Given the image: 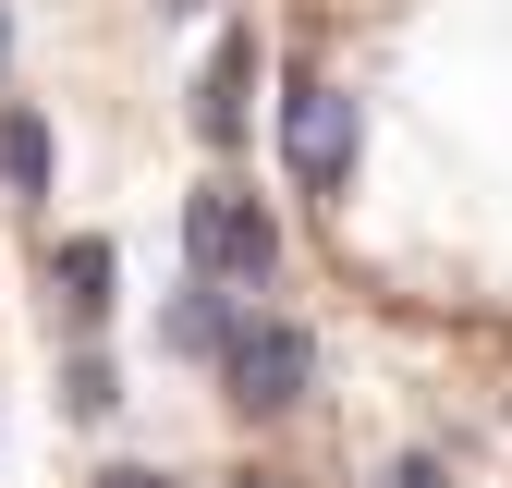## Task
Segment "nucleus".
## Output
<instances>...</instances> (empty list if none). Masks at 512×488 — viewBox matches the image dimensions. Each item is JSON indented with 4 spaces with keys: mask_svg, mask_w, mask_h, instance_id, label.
<instances>
[{
    "mask_svg": "<svg viewBox=\"0 0 512 488\" xmlns=\"http://www.w3.org/2000/svg\"><path fill=\"white\" fill-rule=\"evenodd\" d=\"M220 379H232V403H244V415H293V403L317 391V342H305L293 318H232Z\"/></svg>",
    "mask_w": 512,
    "mask_h": 488,
    "instance_id": "f03ea898",
    "label": "nucleus"
},
{
    "mask_svg": "<svg viewBox=\"0 0 512 488\" xmlns=\"http://www.w3.org/2000/svg\"><path fill=\"white\" fill-rule=\"evenodd\" d=\"M354 147H366V110L342 86H293L281 98V159H293L305 196H342V183H354Z\"/></svg>",
    "mask_w": 512,
    "mask_h": 488,
    "instance_id": "7ed1b4c3",
    "label": "nucleus"
},
{
    "mask_svg": "<svg viewBox=\"0 0 512 488\" xmlns=\"http://www.w3.org/2000/svg\"><path fill=\"white\" fill-rule=\"evenodd\" d=\"M232 488H281V476H232Z\"/></svg>",
    "mask_w": 512,
    "mask_h": 488,
    "instance_id": "1a4fd4ad",
    "label": "nucleus"
},
{
    "mask_svg": "<svg viewBox=\"0 0 512 488\" xmlns=\"http://www.w3.org/2000/svg\"><path fill=\"white\" fill-rule=\"evenodd\" d=\"M110 488H171V476H147V464H122V476H110Z\"/></svg>",
    "mask_w": 512,
    "mask_h": 488,
    "instance_id": "0eeeda50",
    "label": "nucleus"
},
{
    "mask_svg": "<svg viewBox=\"0 0 512 488\" xmlns=\"http://www.w3.org/2000/svg\"><path fill=\"white\" fill-rule=\"evenodd\" d=\"M244 86H256V37H220L208 86H196V135H208V147H232V135H244Z\"/></svg>",
    "mask_w": 512,
    "mask_h": 488,
    "instance_id": "39448f33",
    "label": "nucleus"
},
{
    "mask_svg": "<svg viewBox=\"0 0 512 488\" xmlns=\"http://www.w3.org/2000/svg\"><path fill=\"white\" fill-rule=\"evenodd\" d=\"M49 293H61V318H110V293H122V244L110 232H74L49 257Z\"/></svg>",
    "mask_w": 512,
    "mask_h": 488,
    "instance_id": "20e7f679",
    "label": "nucleus"
},
{
    "mask_svg": "<svg viewBox=\"0 0 512 488\" xmlns=\"http://www.w3.org/2000/svg\"><path fill=\"white\" fill-rule=\"evenodd\" d=\"M0 74H13V0H0Z\"/></svg>",
    "mask_w": 512,
    "mask_h": 488,
    "instance_id": "6e6552de",
    "label": "nucleus"
},
{
    "mask_svg": "<svg viewBox=\"0 0 512 488\" xmlns=\"http://www.w3.org/2000/svg\"><path fill=\"white\" fill-rule=\"evenodd\" d=\"M183 269L220 281V293H269V281H281V232H269V208H256L244 183H208V196L183 208Z\"/></svg>",
    "mask_w": 512,
    "mask_h": 488,
    "instance_id": "f257e3e1",
    "label": "nucleus"
},
{
    "mask_svg": "<svg viewBox=\"0 0 512 488\" xmlns=\"http://www.w3.org/2000/svg\"><path fill=\"white\" fill-rule=\"evenodd\" d=\"M0 183H13V196H49V122L37 110H0Z\"/></svg>",
    "mask_w": 512,
    "mask_h": 488,
    "instance_id": "423d86ee",
    "label": "nucleus"
}]
</instances>
